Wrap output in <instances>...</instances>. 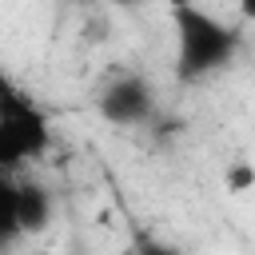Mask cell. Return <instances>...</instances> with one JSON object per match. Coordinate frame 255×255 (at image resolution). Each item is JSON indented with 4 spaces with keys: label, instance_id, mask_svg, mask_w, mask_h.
<instances>
[{
    "label": "cell",
    "instance_id": "cell-4",
    "mask_svg": "<svg viewBox=\"0 0 255 255\" xmlns=\"http://www.w3.org/2000/svg\"><path fill=\"white\" fill-rule=\"evenodd\" d=\"M147 112H151V88H147L139 76H120V80H116L112 88H104V96H100V116H104L108 124L128 128V124L147 120Z\"/></svg>",
    "mask_w": 255,
    "mask_h": 255
},
{
    "label": "cell",
    "instance_id": "cell-6",
    "mask_svg": "<svg viewBox=\"0 0 255 255\" xmlns=\"http://www.w3.org/2000/svg\"><path fill=\"white\" fill-rule=\"evenodd\" d=\"M251 179H255V171H251V167H239V171H235V175H231V187H235V191H239V187H247V183H251Z\"/></svg>",
    "mask_w": 255,
    "mask_h": 255
},
{
    "label": "cell",
    "instance_id": "cell-7",
    "mask_svg": "<svg viewBox=\"0 0 255 255\" xmlns=\"http://www.w3.org/2000/svg\"><path fill=\"white\" fill-rule=\"evenodd\" d=\"M235 4H239V16L247 24H255V0H235Z\"/></svg>",
    "mask_w": 255,
    "mask_h": 255
},
{
    "label": "cell",
    "instance_id": "cell-5",
    "mask_svg": "<svg viewBox=\"0 0 255 255\" xmlns=\"http://www.w3.org/2000/svg\"><path fill=\"white\" fill-rule=\"evenodd\" d=\"M135 255H179L175 247H167V243H143Z\"/></svg>",
    "mask_w": 255,
    "mask_h": 255
},
{
    "label": "cell",
    "instance_id": "cell-3",
    "mask_svg": "<svg viewBox=\"0 0 255 255\" xmlns=\"http://www.w3.org/2000/svg\"><path fill=\"white\" fill-rule=\"evenodd\" d=\"M56 215L52 191L40 183H12L4 179V239L44 231Z\"/></svg>",
    "mask_w": 255,
    "mask_h": 255
},
{
    "label": "cell",
    "instance_id": "cell-2",
    "mask_svg": "<svg viewBox=\"0 0 255 255\" xmlns=\"http://www.w3.org/2000/svg\"><path fill=\"white\" fill-rule=\"evenodd\" d=\"M48 147H52V124H48L44 108L32 96L8 88L0 96V163H4V171L12 175L16 167L40 159Z\"/></svg>",
    "mask_w": 255,
    "mask_h": 255
},
{
    "label": "cell",
    "instance_id": "cell-1",
    "mask_svg": "<svg viewBox=\"0 0 255 255\" xmlns=\"http://www.w3.org/2000/svg\"><path fill=\"white\" fill-rule=\"evenodd\" d=\"M239 52V32L203 8L175 4V76L203 80L223 72Z\"/></svg>",
    "mask_w": 255,
    "mask_h": 255
},
{
    "label": "cell",
    "instance_id": "cell-8",
    "mask_svg": "<svg viewBox=\"0 0 255 255\" xmlns=\"http://www.w3.org/2000/svg\"><path fill=\"white\" fill-rule=\"evenodd\" d=\"M112 4H120V8H131V4H143V0H112Z\"/></svg>",
    "mask_w": 255,
    "mask_h": 255
}]
</instances>
